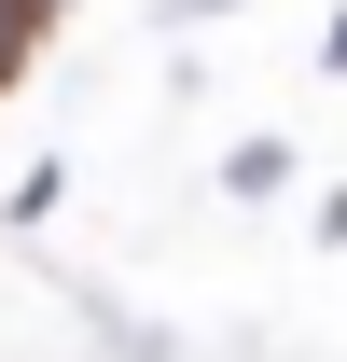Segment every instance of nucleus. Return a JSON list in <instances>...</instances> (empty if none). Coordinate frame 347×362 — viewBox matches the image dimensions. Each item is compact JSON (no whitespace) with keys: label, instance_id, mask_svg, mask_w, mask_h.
<instances>
[{"label":"nucleus","instance_id":"1","mask_svg":"<svg viewBox=\"0 0 347 362\" xmlns=\"http://www.w3.org/2000/svg\"><path fill=\"white\" fill-rule=\"evenodd\" d=\"M222 181H236V195H278V181H292V153H278V139H250V153H222Z\"/></svg>","mask_w":347,"mask_h":362},{"label":"nucleus","instance_id":"2","mask_svg":"<svg viewBox=\"0 0 347 362\" xmlns=\"http://www.w3.org/2000/svg\"><path fill=\"white\" fill-rule=\"evenodd\" d=\"M319 56H334V70H347V28H334V42H319Z\"/></svg>","mask_w":347,"mask_h":362}]
</instances>
